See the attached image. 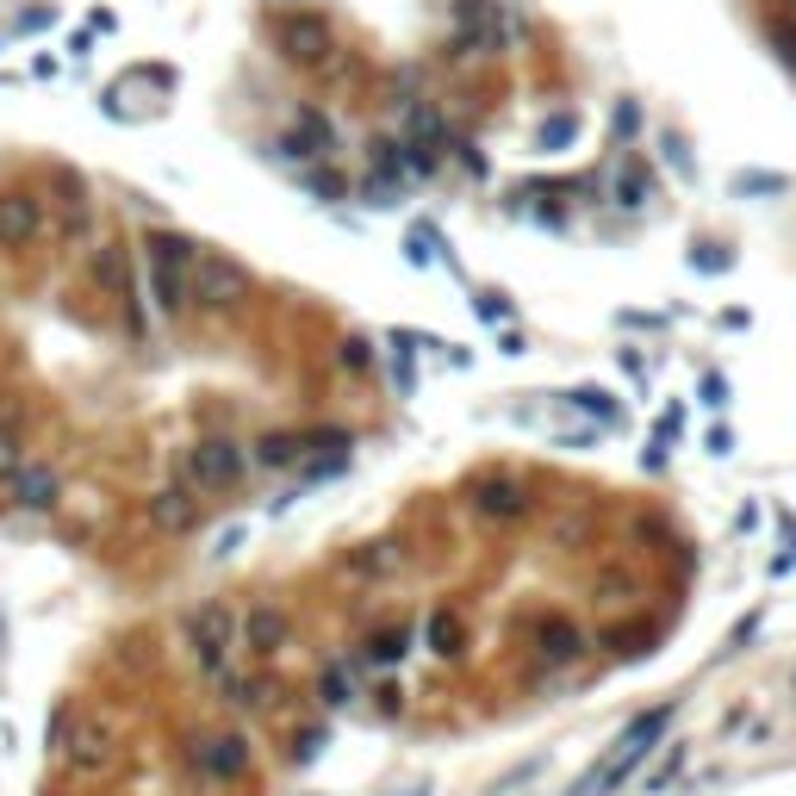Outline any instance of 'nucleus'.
<instances>
[{"mask_svg":"<svg viewBox=\"0 0 796 796\" xmlns=\"http://www.w3.org/2000/svg\"><path fill=\"white\" fill-rule=\"evenodd\" d=\"M281 125L268 157L324 200L392 205L485 174L523 112L573 119V44L542 0H236Z\"/></svg>","mask_w":796,"mask_h":796,"instance_id":"1","label":"nucleus"},{"mask_svg":"<svg viewBox=\"0 0 796 796\" xmlns=\"http://www.w3.org/2000/svg\"><path fill=\"white\" fill-rule=\"evenodd\" d=\"M250 436H236V430H200V436L181 442L174 454V480L188 485L193 498H231L236 485L250 480Z\"/></svg>","mask_w":796,"mask_h":796,"instance_id":"2","label":"nucleus"},{"mask_svg":"<svg viewBox=\"0 0 796 796\" xmlns=\"http://www.w3.org/2000/svg\"><path fill=\"white\" fill-rule=\"evenodd\" d=\"M747 44L796 88V0H722Z\"/></svg>","mask_w":796,"mask_h":796,"instance_id":"3","label":"nucleus"},{"mask_svg":"<svg viewBox=\"0 0 796 796\" xmlns=\"http://www.w3.org/2000/svg\"><path fill=\"white\" fill-rule=\"evenodd\" d=\"M181 647H188L200 678H219V672L231 666V654H236V604L205 597V604L188 616V628H181Z\"/></svg>","mask_w":796,"mask_h":796,"instance_id":"4","label":"nucleus"},{"mask_svg":"<svg viewBox=\"0 0 796 796\" xmlns=\"http://www.w3.org/2000/svg\"><path fill=\"white\" fill-rule=\"evenodd\" d=\"M181 759H188V772L200 784H243L255 772L250 734H236V728H200L188 747H181Z\"/></svg>","mask_w":796,"mask_h":796,"instance_id":"5","label":"nucleus"},{"mask_svg":"<svg viewBox=\"0 0 796 796\" xmlns=\"http://www.w3.org/2000/svg\"><path fill=\"white\" fill-rule=\"evenodd\" d=\"M666 716H672V709H654V716H641L635 728H628L623 740L604 753V765H592V772H585V778H578L566 796H609L641 759H647V753H654V740H659V728H666Z\"/></svg>","mask_w":796,"mask_h":796,"instance_id":"6","label":"nucleus"},{"mask_svg":"<svg viewBox=\"0 0 796 796\" xmlns=\"http://www.w3.org/2000/svg\"><path fill=\"white\" fill-rule=\"evenodd\" d=\"M50 747H57V759H63L75 778H94V772H107V765H112V728L100 716L63 709L57 728H50Z\"/></svg>","mask_w":796,"mask_h":796,"instance_id":"7","label":"nucleus"},{"mask_svg":"<svg viewBox=\"0 0 796 796\" xmlns=\"http://www.w3.org/2000/svg\"><path fill=\"white\" fill-rule=\"evenodd\" d=\"M523 647H530L535 672H566L585 659L592 641H585V628H578L566 609H535L530 623H523Z\"/></svg>","mask_w":796,"mask_h":796,"instance_id":"8","label":"nucleus"},{"mask_svg":"<svg viewBox=\"0 0 796 796\" xmlns=\"http://www.w3.org/2000/svg\"><path fill=\"white\" fill-rule=\"evenodd\" d=\"M467 504L485 523H523V516L535 511V485L511 467H480L467 480Z\"/></svg>","mask_w":796,"mask_h":796,"instance_id":"9","label":"nucleus"},{"mask_svg":"<svg viewBox=\"0 0 796 796\" xmlns=\"http://www.w3.org/2000/svg\"><path fill=\"white\" fill-rule=\"evenodd\" d=\"M7 504H13V511H26V516H57V511L69 504L63 467H57L50 454H26V461H19V473L7 480Z\"/></svg>","mask_w":796,"mask_h":796,"instance_id":"10","label":"nucleus"},{"mask_svg":"<svg viewBox=\"0 0 796 796\" xmlns=\"http://www.w3.org/2000/svg\"><path fill=\"white\" fill-rule=\"evenodd\" d=\"M286 647H293V616H286V604L262 597V604L236 609V654H250L255 666H274Z\"/></svg>","mask_w":796,"mask_h":796,"instance_id":"11","label":"nucleus"},{"mask_svg":"<svg viewBox=\"0 0 796 796\" xmlns=\"http://www.w3.org/2000/svg\"><path fill=\"white\" fill-rule=\"evenodd\" d=\"M286 697V685L274 678L268 666H250V672H219V703L224 709H236V716H274Z\"/></svg>","mask_w":796,"mask_h":796,"instance_id":"12","label":"nucleus"},{"mask_svg":"<svg viewBox=\"0 0 796 796\" xmlns=\"http://www.w3.org/2000/svg\"><path fill=\"white\" fill-rule=\"evenodd\" d=\"M200 511H205V504L193 498L181 480H169L162 492H150V498H143V516H150V530H157V535H188V530H200Z\"/></svg>","mask_w":796,"mask_h":796,"instance_id":"13","label":"nucleus"},{"mask_svg":"<svg viewBox=\"0 0 796 796\" xmlns=\"http://www.w3.org/2000/svg\"><path fill=\"white\" fill-rule=\"evenodd\" d=\"M411 647H417V628L411 623H380L374 635L361 641V666H374V672H392V666H405Z\"/></svg>","mask_w":796,"mask_h":796,"instance_id":"14","label":"nucleus"},{"mask_svg":"<svg viewBox=\"0 0 796 796\" xmlns=\"http://www.w3.org/2000/svg\"><path fill=\"white\" fill-rule=\"evenodd\" d=\"M399 566H405V542H367L343 561V573L355 578V585H386Z\"/></svg>","mask_w":796,"mask_h":796,"instance_id":"15","label":"nucleus"},{"mask_svg":"<svg viewBox=\"0 0 796 796\" xmlns=\"http://www.w3.org/2000/svg\"><path fill=\"white\" fill-rule=\"evenodd\" d=\"M423 647H430L436 659H461L467 654V616L449 609V604H436L430 616H423Z\"/></svg>","mask_w":796,"mask_h":796,"instance_id":"16","label":"nucleus"},{"mask_svg":"<svg viewBox=\"0 0 796 796\" xmlns=\"http://www.w3.org/2000/svg\"><path fill=\"white\" fill-rule=\"evenodd\" d=\"M318 703H324V709L361 703V672L349 666V659H324V672H318Z\"/></svg>","mask_w":796,"mask_h":796,"instance_id":"17","label":"nucleus"},{"mask_svg":"<svg viewBox=\"0 0 796 796\" xmlns=\"http://www.w3.org/2000/svg\"><path fill=\"white\" fill-rule=\"evenodd\" d=\"M324 740H330L324 728H299V734H293V747H286V759H293V765H312L318 753H324Z\"/></svg>","mask_w":796,"mask_h":796,"instance_id":"18","label":"nucleus"},{"mask_svg":"<svg viewBox=\"0 0 796 796\" xmlns=\"http://www.w3.org/2000/svg\"><path fill=\"white\" fill-rule=\"evenodd\" d=\"M19 461H26V442L0 436V498H7V480H13V473H19Z\"/></svg>","mask_w":796,"mask_h":796,"instance_id":"19","label":"nucleus"},{"mask_svg":"<svg viewBox=\"0 0 796 796\" xmlns=\"http://www.w3.org/2000/svg\"><path fill=\"white\" fill-rule=\"evenodd\" d=\"M386 796H430V778H411V784H386Z\"/></svg>","mask_w":796,"mask_h":796,"instance_id":"20","label":"nucleus"}]
</instances>
